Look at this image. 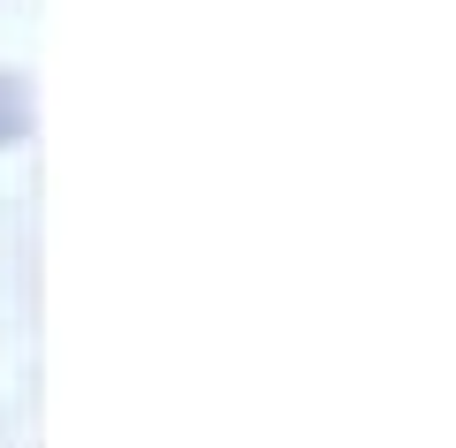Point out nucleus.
I'll return each instance as SVG.
<instances>
[{
  "label": "nucleus",
  "instance_id": "f257e3e1",
  "mask_svg": "<svg viewBox=\"0 0 456 448\" xmlns=\"http://www.w3.org/2000/svg\"><path fill=\"white\" fill-rule=\"evenodd\" d=\"M23 129H31V99H23L16 77H0V144H16Z\"/></svg>",
  "mask_w": 456,
  "mask_h": 448
}]
</instances>
